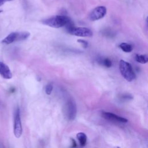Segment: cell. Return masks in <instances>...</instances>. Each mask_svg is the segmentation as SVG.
Masks as SVG:
<instances>
[{
  "mask_svg": "<svg viewBox=\"0 0 148 148\" xmlns=\"http://www.w3.org/2000/svg\"><path fill=\"white\" fill-rule=\"evenodd\" d=\"M71 21H72L68 16L57 15L44 19L42 21V23L49 27L58 28L65 27Z\"/></svg>",
  "mask_w": 148,
  "mask_h": 148,
  "instance_id": "obj_1",
  "label": "cell"
},
{
  "mask_svg": "<svg viewBox=\"0 0 148 148\" xmlns=\"http://www.w3.org/2000/svg\"><path fill=\"white\" fill-rule=\"evenodd\" d=\"M119 69L121 75L128 82H132L135 79V73L134 72L131 65L129 62L123 60H120Z\"/></svg>",
  "mask_w": 148,
  "mask_h": 148,
  "instance_id": "obj_2",
  "label": "cell"
},
{
  "mask_svg": "<svg viewBox=\"0 0 148 148\" xmlns=\"http://www.w3.org/2000/svg\"><path fill=\"white\" fill-rule=\"evenodd\" d=\"M30 35L28 32H13L6 36L1 42L3 44L9 45L16 41H20L27 39Z\"/></svg>",
  "mask_w": 148,
  "mask_h": 148,
  "instance_id": "obj_3",
  "label": "cell"
},
{
  "mask_svg": "<svg viewBox=\"0 0 148 148\" xmlns=\"http://www.w3.org/2000/svg\"><path fill=\"white\" fill-rule=\"evenodd\" d=\"M64 114L65 117L71 121L74 120L77 114L76 105L73 100L68 101L64 107Z\"/></svg>",
  "mask_w": 148,
  "mask_h": 148,
  "instance_id": "obj_4",
  "label": "cell"
},
{
  "mask_svg": "<svg viewBox=\"0 0 148 148\" xmlns=\"http://www.w3.org/2000/svg\"><path fill=\"white\" fill-rule=\"evenodd\" d=\"M13 133L16 138H20L23 133V128L20 117V108L17 107L14 112V124H13Z\"/></svg>",
  "mask_w": 148,
  "mask_h": 148,
  "instance_id": "obj_5",
  "label": "cell"
},
{
  "mask_svg": "<svg viewBox=\"0 0 148 148\" xmlns=\"http://www.w3.org/2000/svg\"><path fill=\"white\" fill-rule=\"evenodd\" d=\"M68 32L73 35L80 37H91L93 34L91 30L86 27H74Z\"/></svg>",
  "mask_w": 148,
  "mask_h": 148,
  "instance_id": "obj_6",
  "label": "cell"
},
{
  "mask_svg": "<svg viewBox=\"0 0 148 148\" xmlns=\"http://www.w3.org/2000/svg\"><path fill=\"white\" fill-rule=\"evenodd\" d=\"M106 14V8L103 6H97L90 14L89 18L91 21H96L103 18Z\"/></svg>",
  "mask_w": 148,
  "mask_h": 148,
  "instance_id": "obj_7",
  "label": "cell"
},
{
  "mask_svg": "<svg viewBox=\"0 0 148 148\" xmlns=\"http://www.w3.org/2000/svg\"><path fill=\"white\" fill-rule=\"evenodd\" d=\"M101 115H102V117L105 119L109 121H114V122L125 123L128 121V120L127 119L108 112L103 111L101 113Z\"/></svg>",
  "mask_w": 148,
  "mask_h": 148,
  "instance_id": "obj_8",
  "label": "cell"
},
{
  "mask_svg": "<svg viewBox=\"0 0 148 148\" xmlns=\"http://www.w3.org/2000/svg\"><path fill=\"white\" fill-rule=\"evenodd\" d=\"M0 75L5 79H10L12 77V73L9 66L1 61H0Z\"/></svg>",
  "mask_w": 148,
  "mask_h": 148,
  "instance_id": "obj_9",
  "label": "cell"
},
{
  "mask_svg": "<svg viewBox=\"0 0 148 148\" xmlns=\"http://www.w3.org/2000/svg\"><path fill=\"white\" fill-rule=\"evenodd\" d=\"M76 138L79 140V145L81 147H84L86 145L87 141V137L85 133L80 132L77 134Z\"/></svg>",
  "mask_w": 148,
  "mask_h": 148,
  "instance_id": "obj_10",
  "label": "cell"
},
{
  "mask_svg": "<svg viewBox=\"0 0 148 148\" xmlns=\"http://www.w3.org/2000/svg\"><path fill=\"white\" fill-rule=\"evenodd\" d=\"M119 47H120V49L124 51V52H127V53H130L131 52L132 49V46L131 44L127 43H121L119 45Z\"/></svg>",
  "mask_w": 148,
  "mask_h": 148,
  "instance_id": "obj_11",
  "label": "cell"
},
{
  "mask_svg": "<svg viewBox=\"0 0 148 148\" xmlns=\"http://www.w3.org/2000/svg\"><path fill=\"white\" fill-rule=\"evenodd\" d=\"M135 60L140 64H146L148 61V57L146 54L144 55H139L136 54Z\"/></svg>",
  "mask_w": 148,
  "mask_h": 148,
  "instance_id": "obj_12",
  "label": "cell"
},
{
  "mask_svg": "<svg viewBox=\"0 0 148 148\" xmlns=\"http://www.w3.org/2000/svg\"><path fill=\"white\" fill-rule=\"evenodd\" d=\"M99 63L101 64L102 65H103V66L107 67V68H110L112 66V61L108 58H102L100 59V60L99 61Z\"/></svg>",
  "mask_w": 148,
  "mask_h": 148,
  "instance_id": "obj_13",
  "label": "cell"
},
{
  "mask_svg": "<svg viewBox=\"0 0 148 148\" xmlns=\"http://www.w3.org/2000/svg\"><path fill=\"white\" fill-rule=\"evenodd\" d=\"M119 99L120 101H130L131 99H133V97L129 94H121L120 97Z\"/></svg>",
  "mask_w": 148,
  "mask_h": 148,
  "instance_id": "obj_14",
  "label": "cell"
},
{
  "mask_svg": "<svg viewBox=\"0 0 148 148\" xmlns=\"http://www.w3.org/2000/svg\"><path fill=\"white\" fill-rule=\"evenodd\" d=\"M53 89V86L51 83L47 84L45 87V92L47 95H50Z\"/></svg>",
  "mask_w": 148,
  "mask_h": 148,
  "instance_id": "obj_15",
  "label": "cell"
},
{
  "mask_svg": "<svg viewBox=\"0 0 148 148\" xmlns=\"http://www.w3.org/2000/svg\"><path fill=\"white\" fill-rule=\"evenodd\" d=\"M77 42L80 43L84 48H87V46H88V42L86 40H83V39L77 40Z\"/></svg>",
  "mask_w": 148,
  "mask_h": 148,
  "instance_id": "obj_16",
  "label": "cell"
},
{
  "mask_svg": "<svg viewBox=\"0 0 148 148\" xmlns=\"http://www.w3.org/2000/svg\"><path fill=\"white\" fill-rule=\"evenodd\" d=\"M72 140V148H75L77 146V144L76 143V141L73 139H71Z\"/></svg>",
  "mask_w": 148,
  "mask_h": 148,
  "instance_id": "obj_17",
  "label": "cell"
},
{
  "mask_svg": "<svg viewBox=\"0 0 148 148\" xmlns=\"http://www.w3.org/2000/svg\"><path fill=\"white\" fill-rule=\"evenodd\" d=\"M12 0H0V6L3 5L5 2H8V1H11Z\"/></svg>",
  "mask_w": 148,
  "mask_h": 148,
  "instance_id": "obj_18",
  "label": "cell"
},
{
  "mask_svg": "<svg viewBox=\"0 0 148 148\" xmlns=\"http://www.w3.org/2000/svg\"><path fill=\"white\" fill-rule=\"evenodd\" d=\"M114 148H121V147H119V146H116V147H115Z\"/></svg>",
  "mask_w": 148,
  "mask_h": 148,
  "instance_id": "obj_19",
  "label": "cell"
},
{
  "mask_svg": "<svg viewBox=\"0 0 148 148\" xmlns=\"http://www.w3.org/2000/svg\"><path fill=\"white\" fill-rule=\"evenodd\" d=\"M2 12V10H0V13H1Z\"/></svg>",
  "mask_w": 148,
  "mask_h": 148,
  "instance_id": "obj_20",
  "label": "cell"
}]
</instances>
